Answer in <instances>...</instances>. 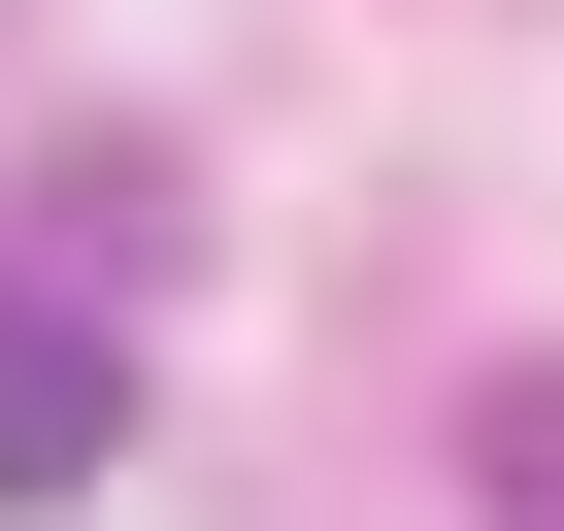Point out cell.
Masks as SVG:
<instances>
[{
    "instance_id": "cell-2",
    "label": "cell",
    "mask_w": 564,
    "mask_h": 531,
    "mask_svg": "<svg viewBox=\"0 0 564 531\" xmlns=\"http://www.w3.org/2000/svg\"><path fill=\"white\" fill-rule=\"evenodd\" d=\"M498 498H531V531H564V366H498Z\"/></svg>"
},
{
    "instance_id": "cell-1",
    "label": "cell",
    "mask_w": 564,
    "mask_h": 531,
    "mask_svg": "<svg viewBox=\"0 0 564 531\" xmlns=\"http://www.w3.org/2000/svg\"><path fill=\"white\" fill-rule=\"evenodd\" d=\"M100 432H133V333L100 300H0V498H100Z\"/></svg>"
}]
</instances>
